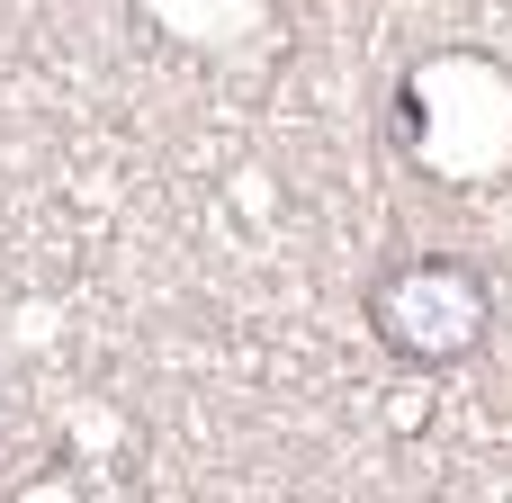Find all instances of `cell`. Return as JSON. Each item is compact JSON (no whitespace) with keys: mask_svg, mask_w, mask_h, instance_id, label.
<instances>
[{"mask_svg":"<svg viewBox=\"0 0 512 503\" xmlns=\"http://www.w3.org/2000/svg\"><path fill=\"white\" fill-rule=\"evenodd\" d=\"M360 315H369L387 360L441 378V369H468L495 342V279L468 252H396L360 288Z\"/></svg>","mask_w":512,"mask_h":503,"instance_id":"1","label":"cell"}]
</instances>
